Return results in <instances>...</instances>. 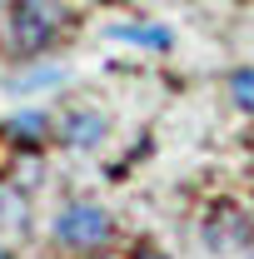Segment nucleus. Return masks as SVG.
Segmentation results:
<instances>
[{
  "mask_svg": "<svg viewBox=\"0 0 254 259\" xmlns=\"http://www.w3.org/2000/svg\"><path fill=\"white\" fill-rule=\"evenodd\" d=\"M60 30H65V5H60V0H15V15H10V45H15L20 55L45 50Z\"/></svg>",
  "mask_w": 254,
  "mask_h": 259,
  "instance_id": "nucleus-1",
  "label": "nucleus"
},
{
  "mask_svg": "<svg viewBox=\"0 0 254 259\" xmlns=\"http://www.w3.org/2000/svg\"><path fill=\"white\" fill-rule=\"evenodd\" d=\"M110 234H115V225H110V214L100 204H70V209H60V220H55V239L70 244V249H85V254L100 249Z\"/></svg>",
  "mask_w": 254,
  "mask_h": 259,
  "instance_id": "nucleus-2",
  "label": "nucleus"
},
{
  "mask_svg": "<svg viewBox=\"0 0 254 259\" xmlns=\"http://www.w3.org/2000/svg\"><path fill=\"white\" fill-rule=\"evenodd\" d=\"M60 140L70 150H95L100 140H105V115L100 110H70L60 125Z\"/></svg>",
  "mask_w": 254,
  "mask_h": 259,
  "instance_id": "nucleus-3",
  "label": "nucleus"
},
{
  "mask_svg": "<svg viewBox=\"0 0 254 259\" xmlns=\"http://www.w3.org/2000/svg\"><path fill=\"white\" fill-rule=\"evenodd\" d=\"M5 135H10V140H15V145H45V140H50V115H45V110H15V115H10V120H5Z\"/></svg>",
  "mask_w": 254,
  "mask_h": 259,
  "instance_id": "nucleus-4",
  "label": "nucleus"
},
{
  "mask_svg": "<svg viewBox=\"0 0 254 259\" xmlns=\"http://www.w3.org/2000/svg\"><path fill=\"white\" fill-rule=\"evenodd\" d=\"M229 100H234V110L254 115V65H244V70L229 75Z\"/></svg>",
  "mask_w": 254,
  "mask_h": 259,
  "instance_id": "nucleus-5",
  "label": "nucleus"
},
{
  "mask_svg": "<svg viewBox=\"0 0 254 259\" xmlns=\"http://www.w3.org/2000/svg\"><path fill=\"white\" fill-rule=\"evenodd\" d=\"M115 35H120V40H140V45H155V50L170 45V35L155 30V25H125V30H115Z\"/></svg>",
  "mask_w": 254,
  "mask_h": 259,
  "instance_id": "nucleus-6",
  "label": "nucleus"
},
{
  "mask_svg": "<svg viewBox=\"0 0 254 259\" xmlns=\"http://www.w3.org/2000/svg\"><path fill=\"white\" fill-rule=\"evenodd\" d=\"M135 259H164V254H155V249H140V254H135Z\"/></svg>",
  "mask_w": 254,
  "mask_h": 259,
  "instance_id": "nucleus-7",
  "label": "nucleus"
},
{
  "mask_svg": "<svg viewBox=\"0 0 254 259\" xmlns=\"http://www.w3.org/2000/svg\"><path fill=\"white\" fill-rule=\"evenodd\" d=\"M0 259H10V254H5V244H0Z\"/></svg>",
  "mask_w": 254,
  "mask_h": 259,
  "instance_id": "nucleus-8",
  "label": "nucleus"
}]
</instances>
